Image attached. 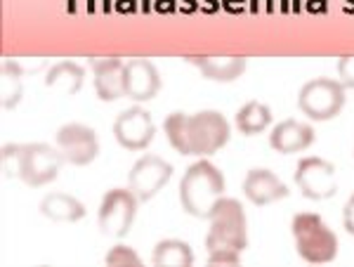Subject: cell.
<instances>
[{
	"mask_svg": "<svg viewBox=\"0 0 354 267\" xmlns=\"http://www.w3.org/2000/svg\"><path fill=\"white\" fill-rule=\"evenodd\" d=\"M208 248L210 265H239L243 248L248 246V223H245L243 206L236 199L222 196L208 215Z\"/></svg>",
	"mask_w": 354,
	"mask_h": 267,
	"instance_id": "6da1fadb",
	"label": "cell"
},
{
	"mask_svg": "<svg viewBox=\"0 0 354 267\" xmlns=\"http://www.w3.org/2000/svg\"><path fill=\"white\" fill-rule=\"evenodd\" d=\"M225 196V175L210 161H198L187 168L180 183V203L194 218L208 220L213 206Z\"/></svg>",
	"mask_w": 354,
	"mask_h": 267,
	"instance_id": "7a4b0ae2",
	"label": "cell"
},
{
	"mask_svg": "<svg viewBox=\"0 0 354 267\" xmlns=\"http://www.w3.org/2000/svg\"><path fill=\"white\" fill-rule=\"evenodd\" d=\"M300 258L312 265H324L338 255V237L317 213H298L290 223Z\"/></svg>",
	"mask_w": 354,
	"mask_h": 267,
	"instance_id": "3957f363",
	"label": "cell"
},
{
	"mask_svg": "<svg viewBox=\"0 0 354 267\" xmlns=\"http://www.w3.org/2000/svg\"><path fill=\"white\" fill-rule=\"evenodd\" d=\"M298 107L312 121H330L345 107V85L335 78H312L302 85L298 95Z\"/></svg>",
	"mask_w": 354,
	"mask_h": 267,
	"instance_id": "277c9868",
	"label": "cell"
},
{
	"mask_svg": "<svg viewBox=\"0 0 354 267\" xmlns=\"http://www.w3.org/2000/svg\"><path fill=\"white\" fill-rule=\"evenodd\" d=\"M137 201L140 199L133 194L130 187L128 190L106 192L100 203V213H97L100 230L109 237H118V239L128 234L137 215Z\"/></svg>",
	"mask_w": 354,
	"mask_h": 267,
	"instance_id": "5b68a950",
	"label": "cell"
},
{
	"mask_svg": "<svg viewBox=\"0 0 354 267\" xmlns=\"http://www.w3.org/2000/svg\"><path fill=\"white\" fill-rule=\"evenodd\" d=\"M192 154L210 156L230 142V123L220 111L205 109L189 116Z\"/></svg>",
	"mask_w": 354,
	"mask_h": 267,
	"instance_id": "8992f818",
	"label": "cell"
},
{
	"mask_svg": "<svg viewBox=\"0 0 354 267\" xmlns=\"http://www.w3.org/2000/svg\"><path fill=\"white\" fill-rule=\"evenodd\" d=\"M295 185L302 192V196L310 201H326L338 192V180H335V168L328 161L319 156L302 158L295 168Z\"/></svg>",
	"mask_w": 354,
	"mask_h": 267,
	"instance_id": "52a82bcc",
	"label": "cell"
},
{
	"mask_svg": "<svg viewBox=\"0 0 354 267\" xmlns=\"http://www.w3.org/2000/svg\"><path fill=\"white\" fill-rule=\"evenodd\" d=\"M64 163L59 149H53L50 145H24L21 151V173L19 178L28 187H43L57 180L59 168Z\"/></svg>",
	"mask_w": 354,
	"mask_h": 267,
	"instance_id": "ba28073f",
	"label": "cell"
},
{
	"mask_svg": "<svg viewBox=\"0 0 354 267\" xmlns=\"http://www.w3.org/2000/svg\"><path fill=\"white\" fill-rule=\"evenodd\" d=\"M173 178V166L161 156H142L128 173V187L140 201H149Z\"/></svg>",
	"mask_w": 354,
	"mask_h": 267,
	"instance_id": "9c48e42d",
	"label": "cell"
},
{
	"mask_svg": "<svg viewBox=\"0 0 354 267\" xmlns=\"http://www.w3.org/2000/svg\"><path fill=\"white\" fill-rule=\"evenodd\" d=\"M57 149L73 166H88L100 154V142L93 128L83 123H66L57 130Z\"/></svg>",
	"mask_w": 354,
	"mask_h": 267,
	"instance_id": "30bf717a",
	"label": "cell"
},
{
	"mask_svg": "<svg viewBox=\"0 0 354 267\" xmlns=\"http://www.w3.org/2000/svg\"><path fill=\"white\" fill-rule=\"evenodd\" d=\"M156 126L151 121V113L142 107H133L118 113L116 123H113V138L118 145L128 151H142L151 145Z\"/></svg>",
	"mask_w": 354,
	"mask_h": 267,
	"instance_id": "8fae6325",
	"label": "cell"
},
{
	"mask_svg": "<svg viewBox=\"0 0 354 267\" xmlns=\"http://www.w3.org/2000/svg\"><path fill=\"white\" fill-rule=\"evenodd\" d=\"M123 90L125 98L135 102H149L161 90V76L149 59H128L123 69Z\"/></svg>",
	"mask_w": 354,
	"mask_h": 267,
	"instance_id": "7c38bea8",
	"label": "cell"
},
{
	"mask_svg": "<svg viewBox=\"0 0 354 267\" xmlns=\"http://www.w3.org/2000/svg\"><path fill=\"white\" fill-rule=\"evenodd\" d=\"M243 194L255 206H267L288 196V187L267 168H253L243 180Z\"/></svg>",
	"mask_w": 354,
	"mask_h": 267,
	"instance_id": "4fadbf2b",
	"label": "cell"
},
{
	"mask_svg": "<svg viewBox=\"0 0 354 267\" xmlns=\"http://www.w3.org/2000/svg\"><path fill=\"white\" fill-rule=\"evenodd\" d=\"M312 142L314 128L302 121H295V118H286L279 126H274L270 135L272 149L279 151V154H298V151H305L307 147H312Z\"/></svg>",
	"mask_w": 354,
	"mask_h": 267,
	"instance_id": "5bb4252c",
	"label": "cell"
},
{
	"mask_svg": "<svg viewBox=\"0 0 354 267\" xmlns=\"http://www.w3.org/2000/svg\"><path fill=\"white\" fill-rule=\"evenodd\" d=\"M90 64H93L95 71L97 98L102 102H116L125 98V90H123L125 62H121L118 57H111V59H93Z\"/></svg>",
	"mask_w": 354,
	"mask_h": 267,
	"instance_id": "9a60e30c",
	"label": "cell"
},
{
	"mask_svg": "<svg viewBox=\"0 0 354 267\" xmlns=\"http://www.w3.org/2000/svg\"><path fill=\"white\" fill-rule=\"evenodd\" d=\"M210 81L232 83L245 71V57H187Z\"/></svg>",
	"mask_w": 354,
	"mask_h": 267,
	"instance_id": "2e32d148",
	"label": "cell"
},
{
	"mask_svg": "<svg viewBox=\"0 0 354 267\" xmlns=\"http://www.w3.org/2000/svg\"><path fill=\"white\" fill-rule=\"evenodd\" d=\"M83 78H85V69L78 66L76 62H57L53 69L48 71V78H45V85L50 90H57L64 98H71L78 90L83 88Z\"/></svg>",
	"mask_w": 354,
	"mask_h": 267,
	"instance_id": "e0dca14e",
	"label": "cell"
},
{
	"mask_svg": "<svg viewBox=\"0 0 354 267\" xmlns=\"http://www.w3.org/2000/svg\"><path fill=\"white\" fill-rule=\"evenodd\" d=\"M41 213L48 220H55V223H78L81 218H85V206L78 199L55 192V194H48L41 201Z\"/></svg>",
	"mask_w": 354,
	"mask_h": 267,
	"instance_id": "ac0fdd59",
	"label": "cell"
},
{
	"mask_svg": "<svg viewBox=\"0 0 354 267\" xmlns=\"http://www.w3.org/2000/svg\"><path fill=\"white\" fill-rule=\"evenodd\" d=\"M151 263L156 267H192L194 265V251L187 241L180 239H165L158 241L153 248Z\"/></svg>",
	"mask_w": 354,
	"mask_h": 267,
	"instance_id": "d6986e66",
	"label": "cell"
},
{
	"mask_svg": "<svg viewBox=\"0 0 354 267\" xmlns=\"http://www.w3.org/2000/svg\"><path fill=\"white\" fill-rule=\"evenodd\" d=\"M236 128L241 130V135H260L262 130L270 128L272 123V111L267 104H262V102H248V104H243L241 109L236 111Z\"/></svg>",
	"mask_w": 354,
	"mask_h": 267,
	"instance_id": "ffe728a7",
	"label": "cell"
},
{
	"mask_svg": "<svg viewBox=\"0 0 354 267\" xmlns=\"http://www.w3.org/2000/svg\"><path fill=\"white\" fill-rule=\"evenodd\" d=\"M0 98H3V109H12L19 104L21 93H24V85H21V71L19 62L5 59L3 62V73H0Z\"/></svg>",
	"mask_w": 354,
	"mask_h": 267,
	"instance_id": "44dd1931",
	"label": "cell"
},
{
	"mask_svg": "<svg viewBox=\"0 0 354 267\" xmlns=\"http://www.w3.org/2000/svg\"><path fill=\"white\" fill-rule=\"evenodd\" d=\"M163 130L168 135V142L173 145V149L177 154H192V140H189V116L182 111L170 113L163 121Z\"/></svg>",
	"mask_w": 354,
	"mask_h": 267,
	"instance_id": "7402d4cb",
	"label": "cell"
},
{
	"mask_svg": "<svg viewBox=\"0 0 354 267\" xmlns=\"http://www.w3.org/2000/svg\"><path fill=\"white\" fill-rule=\"evenodd\" d=\"M106 265H111V267H140L142 265V260H140V255L135 253V248H130V246H123V243H118V246H113L109 253H106Z\"/></svg>",
	"mask_w": 354,
	"mask_h": 267,
	"instance_id": "603a6c76",
	"label": "cell"
},
{
	"mask_svg": "<svg viewBox=\"0 0 354 267\" xmlns=\"http://www.w3.org/2000/svg\"><path fill=\"white\" fill-rule=\"evenodd\" d=\"M21 151H24V145H5L3 147V173H5V178H12V175L19 178Z\"/></svg>",
	"mask_w": 354,
	"mask_h": 267,
	"instance_id": "cb8c5ba5",
	"label": "cell"
},
{
	"mask_svg": "<svg viewBox=\"0 0 354 267\" xmlns=\"http://www.w3.org/2000/svg\"><path fill=\"white\" fill-rule=\"evenodd\" d=\"M338 81L345 85V88H354V57H340Z\"/></svg>",
	"mask_w": 354,
	"mask_h": 267,
	"instance_id": "d4e9b609",
	"label": "cell"
},
{
	"mask_svg": "<svg viewBox=\"0 0 354 267\" xmlns=\"http://www.w3.org/2000/svg\"><path fill=\"white\" fill-rule=\"evenodd\" d=\"M342 225H345V230L354 237V194L347 199L345 208H342Z\"/></svg>",
	"mask_w": 354,
	"mask_h": 267,
	"instance_id": "484cf974",
	"label": "cell"
}]
</instances>
